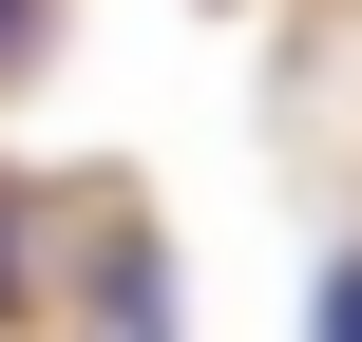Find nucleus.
Instances as JSON below:
<instances>
[{"instance_id": "f03ea898", "label": "nucleus", "mask_w": 362, "mask_h": 342, "mask_svg": "<svg viewBox=\"0 0 362 342\" xmlns=\"http://www.w3.org/2000/svg\"><path fill=\"white\" fill-rule=\"evenodd\" d=\"M0 305H19V190H0Z\"/></svg>"}, {"instance_id": "7ed1b4c3", "label": "nucleus", "mask_w": 362, "mask_h": 342, "mask_svg": "<svg viewBox=\"0 0 362 342\" xmlns=\"http://www.w3.org/2000/svg\"><path fill=\"white\" fill-rule=\"evenodd\" d=\"M0 19H19V0H0Z\"/></svg>"}, {"instance_id": "f257e3e1", "label": "nucleus", "mask_w": 362, "mask_h": 342, "mask_svg": "<svg viewBox=\"0 0 362 342\" xmlns=\"http://www.w3.org/2000/svg\"><path fill=\"white\" fill-rule=\"evenodd\" d=\"M305 342H362V267H325V305H305Z\"/></svg>"}]
</instances>
